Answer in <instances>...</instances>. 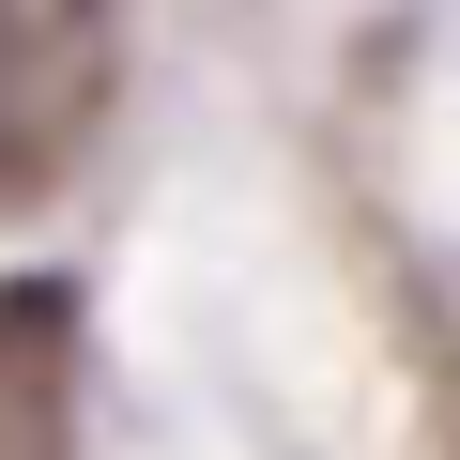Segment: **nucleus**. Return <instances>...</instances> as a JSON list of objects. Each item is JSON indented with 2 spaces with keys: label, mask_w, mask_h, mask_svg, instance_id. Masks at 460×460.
<instances>
[{
  "label": "nucleus",
  "mask_w": 460,
  "mask_h": 460,
  "mask_svg": "<svg viewBox=\"0 0 460 460\" xmlns=\"http://www.w3.org/2000/svg\"><path fill=\"white\" fill-rule=\"evenodd\" d=\"M62 445H77V292L0 277V460H62Z\"/></svg>",
  "instance_id": "f257e3e1"
}]
</instances>
